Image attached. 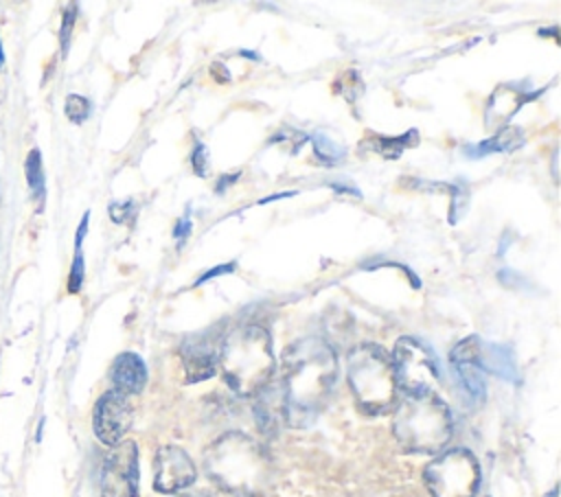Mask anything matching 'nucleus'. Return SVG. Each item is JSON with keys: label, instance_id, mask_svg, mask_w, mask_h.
I'll use <instances>...</instances> for the list:
<instances>
[{"label": "nucleus", "instance_id": "nucleus-1", "mask_svg": "<svg viewBox=\"0 0 561 497\" xmlns=\"http://www.w3.org/2000/svg\"><path fill=\"white\" fill-rule=\"evenodd\" d=\"M335 372V352L327 342L305 337L289 346L280 374L289 425H307L318 414L333 390Z\"/></svg>", "mask_w": 561, "mask_h": 497}, {"label": "nucleus", "instance_id": "nucleus-2", "mask_svg": "<svg viewBox=\"0 0 561 497\" xmlns=\"http://www.w3.org/2000/svg\"><path fill=\"white\" fill-rule=\"evenodd\" d=\"M208 475L226 490L259 495L267 488L272 464L263 447L243 434L221 436L206 453Z\"/></svg>", "mask_w": 561, "mask_h": 497}, {"label": "nucleus", "instance_id": "nucleus-3", "mask_svg": "<svg viewBox=\"0 0 561 497\" xmlns=\"http://www.w3.org/2000/svg\"><path fill=\"white\" fill-rule=\"evenodd\" d=\"M219 366L228 385L241 394H256L267 385L274 372V352L270 333L263 326H237L219 348Z\"/></svg>", "mask_w": 561, "mask_h": 497}, {"label": "nucleus", "instance_id": "nucleus-4", "mask_svg": "<svg viewBox=\"0 0 561 497\" xmlns=\"http://www.w3.org/2000/svg\"><path fill=\"white\" fill-rule=\"evenodd\" d=\"M392 429L408 451L434 453L451 438V416L447 405L427 394H405L394 409Z\"/></svg>", "mask_w": 561, "mask_h": 497}, {"label": "nucleus", "instance_id": "nucleus-5", "mask_svg": "<svg viewBox=\"0 0 561 497\" xmlns=\"http://www.w3.org/2000/svg\"><path fill=\"white\" fill-rule=\"evenodd\" d=\"M348 385L357 405L368 414L386 412L397 396L392 361L377 344H359L348 352Z\"/></svg>", "mask_w": 561, "mask_h": 497}, {"label": "nucleus", "instance_id": "nucleus-6", "mask_svg": "<svg viewBox=\"0 0 561 497\" xmlns=\"http://www.w3.org/2000/svg\"><path fill=\"white\" fill-rule=\"evenodd\" d=\"M432 497H473L480 484V466L471 451L449 449L425 469Z\"/></svg>", "mask_w": 561, "mask_h": 497}, {"label": "nucleus", "instance_id": "nucleus-7", "mask_svg": "<svg viewBox=\"0 0 561 497\" xmlns=\"http://www.w3.org/2000/svg\"><path fill=\"white\" fill-rule=\"evenodd\" d=\"M394 381L405 394H427L438 385L434 355L414 337H401L392 350Z\"/></svg>", "mask_w": 561, "mask_h": 497}, {"label": "nucleus", "instance_id": "nucleus-8", "mask_svg": "<svg viewBox=\"0 0 561 497\" xmlns=\"http://www.w3.org/2000/svg\"><path fill=\"white\" fill-rule=\"evenodd\" d=\"M101 497H138V449L121 440L101 466Z\"/></svg>", "mask_w": 561, "mask_h": 497}, {"label": "nucleus", "instance_id": "nucleus-9", "mask_svg": "<svg viewBox=\"0 0 561 497\" xmlns=\"http://www.w3.org/2000/svg\"><path fill=\"white\" fill-rule=\"evenodd\" d=\"M92 425L96 438L103 444H118L131 425V405L127 396L116 390L105 392L94 405Z\"/></svg>", "mask_w": 561, "mask_h": 497}, {"label": "nucleus", "instance_id": "nucleus-10", "mask_svg": "<svg viewBox=\"0 0 561 497\" xmlns=\"http://www.w3.org/2000/svg\"><path fill=\"white\" fill-rule=\"evenodd\" d=\"M195 482V464L180 447H162L153 462V488L169 495Z\"/></svg>", "mask_w": 561, "mask_h": 497}, {"label": "nucleus", "instance_id": "nucleus-11", "mask_svg": "<svg viewBox=\"0 0 561 497\" xmlns=\"http://www.w3.org/2000/svg\"><path fill=\"white\" fill-rule=\"evenodd\" d=\"M219 348H221V344L210 331L188 337L180 350L184 370H186V379L204 381V379L213 377L215 366L219 361Z\"/></svg>", "mask_w": 561, "mask_h": 497}, {"label": "nucleus", "instance_id": "nucleus-12", "mask_svg": "<svg viewBox=\"0 0 561 497\" xmlns=\"http://www.w3.org/2000/svg\"><path fill=\"white\" fill-rule=\"evenodd\" d=\"M112 383L121 394H138L147 381L145 361L136 352H123L112 363Z\"/></svg>", "mask_w": 561, "mask_h": 497}, {"label": "nucleus", "instance_id": "nucleus-13", "mask_svg": "<svg viewBox=\"0 0 561 497\" xmlns=\"http://www.w3.org/2000/svg\"><path fill=\"white\" fill-rule=\"evenodd\" d=\"M261 396L256 401V420L261 425V429L265 431H276L278 425L283 420H287V403H285V394H283V388L280 383L276 385H265L259 390Z\"/></svg>", "mask_w": 561, "mask_h": 497}, {"label": "nucleus", "instance_id": "nucleus-14", "mask_svg": "<svg viewBox=\"0 0 561 497\" xmlns=\"http://www.w3.org/2000/svg\"><path fill=\"white\" fill-rule=\"evenodd\" d=\"M526 101L530 99L524 92H517L515 85H500L486 107V127L504 125Z\"/></svg>", "mask_w": 561, "mask_h": 497}, {"label": "nucleus", "instance_id": "nucleus-15", "mask_svg": "<svg viewBox=\"0 0 561 497\" xmlns=\"http://www.w3.org/2000/svg\"><path fill=\"white\" fill-rule=\"evenodd\" d=\"M480 368L489 370L491 374L504 379V381H519L517 366L513 359V352L508 346L502 344H480V355H478Z\"/></svg>", "mask_w": 561, "mask_h": 497}, {"label": "nucleus", "instance_id": "nucleus-16", "mask_svg": "<svg viewBox=\"0 0 561 497\" xmlns=\"http://www.w3.org/2000/svg\"><path fill=\"white\" fill-rule=\"evenodd\" d=\"M524 145V134L517 129V127H504L500 129L497 134H493V138H486L473 147H465L467 155L469 158H480V155H486V153H506V151H513L517 147Z\"/></svg>", "mask_w": 561, "mask_h": 497}, {"label": "nucleus", "instance_id": "nucleus-17", "mask_svg": "<svg viewBox=\"0 0 561 497\" xmlns=\"http://www.w3.org/2000/svg\"><path fill=\"white\" fill-rule=\"evenodd\" d=\"M454 368L458 372L460 385L465 388V392L476 398L482 401L486 394V385H484V377H482V368L478 363V359H467V361H454Z\"/></svg>", "mask_w": 561, "mask_h": 497}, {"label": "nucleus", "instance_id": "nucleus-18", "mask_svg": "<svg viewBox=\"0 0 561 497\" xmlns=\"http://www.w3.org/2000/svg\"><path fill=\"white\" fill-rule=\"evenodd\" d=\"M24 173H26V184L31 188V195L37 204L44 201V171H42V155L37 149H33L26 158L24 164Z\"/></svg>", "mask_w": 561, "mask_h": 497}, {"label": "nucleus", "instance_id": "nucleus-19", "mask_svg": "<svg viewBox=\"0 0 561 497\" xmlns=\"http://www.w3.org/2000/svg\"><path fill=\"white\" fill-rule=\"evenodd\" d=\"M313 149H316V155L327 160V162H337L344 158V147L333 142L327 134H316L313 136Z\"/></svg>", "mask_w": 561, "mask_h": 497}, {"label": "nucleus", "instance_id": "nucleus-20", "mask_svg": "<svg viewBox=\"0 0 561 497\" xmlns=\"http://www.w3.org/2000/svg\"><path fill=\"white\" fill-rule=\"evenodd\" d=\"M64 109H66V116L72 123H81L90 114V101L85 96H81V94H68Z\"/></svg>", "mask_w": 561, "mask_h": 497}, {"label": "nucleus", "instance_id": "nucleus-21", "mask_svg": "<svg viewBox=\"0 0 561 497\" xmlns=\"http://www.w3.org/2000/svg\"><path fill=\"white\" fill-rule=\"evenodd\" d=\"M414 142H416V131L412 129V131H408V134H405V136H401V138H388V140H381L379 151H381L383 155L397 158L401 151H405V147H410V145H414Z\"/></svg>", "mask_w": 561, "mask_h": 497}, {"label": "nucleus", "instance_id": "nucleus-22", "mask_svg": "<svg viewBox=\"0 0 561 497\" xmlns=\"http://www.w3.org/2000/svg\"><path fill=\"white\" fill-rule=\"evenodd\" d=\"M81 282H83V256H81V245H77L75 263H72V267H70L68 289H70L72 293H77V291H79V287H81Z\"/></svg>", "mask_w": 561, "mask_h": 497}, {"label": "nucleus", "instance_id": "nucleus-23", "mask_svg": "<svg viewBox=\"0 0 561 497\" xmlns=\"http://www.w3.org/2000/svg\"><path fill=\"white\" fill-rule=\"evenodd\" d=\"M134 212H136L134 201H114V204L110 206V217H112L116 223L129 221V219L134 217Z\"/></svg>", "mask_w": 561, "mask_h": 497}, {"label": "nucleus", "instance_id": "nucleus-24", "mask_svg": "<svg viewBox=\"0 0 561 497\" xmlns=\"http://www.w3.org/2000/svg\"><path fill=\"white\" fill-rule=\"evenodd\" d=\"M206 162H208L206 149H204V145L197 140L195 147H193V153H191V164H193V169H195L199 175H206Z\"/></svg>", "mask_w": 561, "mask_h": 497}, {"label": "nucleus", "instance_id": "nucleus-25", "mask_svg": "<svg viewBox=\"0 0 561 497\" xmlns=\"http://www.w3.org/2000/svg\"><path fill=\"white\" fill-rule=\"evenodd\" d=\"M500 280L506 285V287H513V289H519V287H526V278L513 269H502L500 271Z\"/></svg>", "mask_w": 561, "mask_h": 497}, {"label": "nucleus", "instance_id": "nucleus-26", "mask_svg": "<svg viewBox=\"0 0 561 497\" xmlns=\"http://www.w3.org/2000/svg\"><path fill=\"white\" fill-rule=\"evenodd\" d=\"M72 20H75V4H70L68 11H66V20H64V28H61V44H64V48H66L68 35L72 31Z\"/></svg>", "mask_w": 561, "mask_h": 497}, {"label": "nucleus", "instance_id": "nucleus-27", "mask_svg": "<svg viewBox=\"0 0 561 497\" xmlns=\"http://www.w3.org/2000/svg\"><path fill=\"white\" fill-rule=\"evenodd\" d=\"M188 232H191V221H188V217L184 215V217L175 223V228H173V236H175L178 241H184V239L188 236Z\"/></svg>", "mask_w": 561, "mask_h": 497}, {"label": "nucleus", "instance_id": "nucleus-28", "mask_svg": "<svg viewBox=\"0 0 561 497\" xmlns=\"http://www.w3.org/2000/svg\"><path fill=\"white\" fill-rule=\"evenodd\" d=\"M234 269V263H228V265H219V267H215V269H208L199 280H197V285L199 282H204V280H208V278H215V276H221V274H230Z\"/></svg>", "mask_w": 561, "mask_h": 497}, {"label": "nucleus", "instance_id": "nucleus-29", "mask_svg": "<svg viewBox=\"0 0 561 497\" xmlns=\"http://www.w3.org/2000/svg\"><path fill=\"white\" fill-rule=\"evenodd\" d=\"M508 243H511V241L504 236V239H502V243H500V250H497V254H500V256L504 254V250H506V245H508Z\"/></svg>", "mask_w": 561, "mask_h": 497}, {"label": "nucleus", "instance_id": "nucleus-30", "mask_svg": "<svg viewBox=\"0 0 561 497\" xmlns=\"http://www.w3.org/2000/svg\"><path fill=\"white\" fill-rule=\"evenodd\" d=\"M546 497H557V488H552V490H550Z\"/></svg>", "mask_w": 561, "mask_h": 497}, {"label": "nucleus", "instance_id": "nucleus-31", "mask_svg": "<svg viewBox=\"0 0 561 497\" xmlns=\"http://www.w3.org/2000/svg\"><path fill=\"white\" fill-rule=\"evenodd\" d=\"M4 63V53H2V46H0V66Z\"/></svg>", "mask_w": 561, "mask_h": 497}]
</instances>
